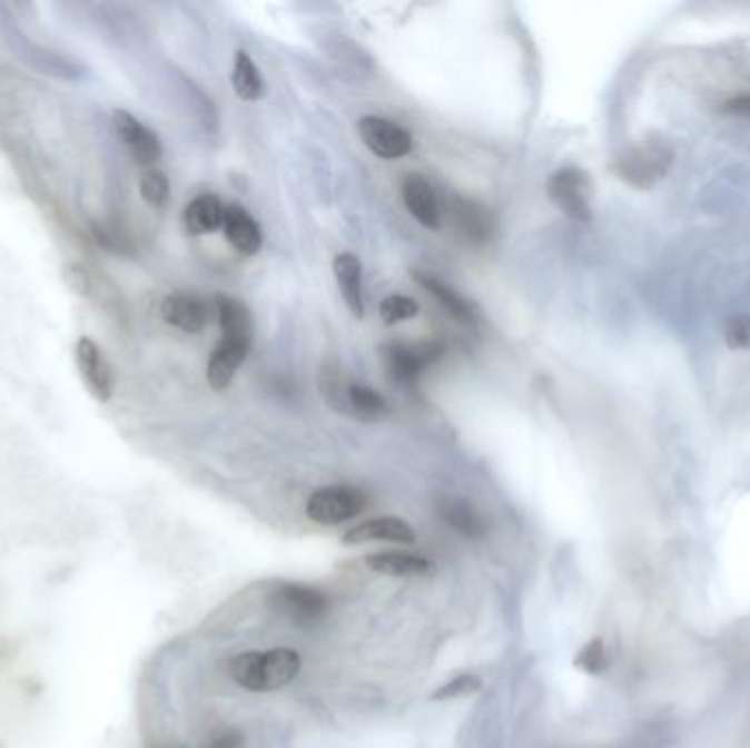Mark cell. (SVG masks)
<instances>
[{"label":"cell","instance_id":"cell-1","mask_svg":"<svg viewBox=\"0 0 750 748\" xmlns=\"http://www.w3.org/2000/svg\"><path fill=\"white\" fill-rule=\"evenodd\" d=\"M300 672L299 652L275 648L266 652H244L230 661V678L248 691H275L290 685Z\"/></svg>","mask_w":750,"mask_h":748},{"label":"cell","instance_id":"cell-2","mask_svg":"<svg viewBox=\"0 0 750 748\" xmlns=\"http://www.w3.org/2000/svg\"><path fill=\"white\" fill-rule=\"evenodd\" d=\"M0 33L7 47L11 49V53L42 76L60 77V79H81L86 76V69L76 60L53 49H47L38 42H31L24 36V31L18 27L9 7L2 2H0Z\"/></svg>","mask_w":750,"mask_h":748},{"label":"cell","instance_id":"cell-3","mask_svg":"<svg viewBox=\"0 0 750 748\" xmlns=\"http://www.w3.org/2000/svg\"><path fill=\"white\" fill-rule=\"evenodd\" d=\"M674 151L663 139H643L632 148L619 154L616 174L625 183L639 189L654 187L672 167Z\"/></svg>","mask_w":750,"mask_h":748},{"label":"cell","instance_id":"cell-4","mask_svg":"<svg viewBox=\"0 0 750 748\" xmlns=\"http://www.w3.org/2000/svg\"><path fill=\"white\" fill-rule=\"evenodd\" d=\"M367 494L352 485H329L316 490L305 505L307 516L318 524H341L358 519L367 508Z\"/></svg>","mask_w":750,"mask_h":748},{"label":"cell","instance_id":"cell-5","mask_svg":"<svg viewBox=\"0 0 750 748\" xmlns=\"http://www.w3.org/2000/svg\"><path fill=\"white\" fill-rule=\"evenodd\" d=\"M553 205L575 223H591V180L580 167H564L555 171L546 183Z\"/></svg>","mask_w":750,"mask_h":748},{"label":"cell","instance_id":"cell-6","mask_svg":"<svg viewBox=\"0 0 750 748\" xmlns=\"http://www.w3.org/2000/svg\"><path fill=\"white\" fill-rule=\"evenodd\" d=\"M442 356V347L435 343L424 345H406V343H391L384 347V363L388 375L395 382L413 384L422 372L433 365Z\"/></svg>","mask_w":750,"mask_h":748},{"label":"cell","instance_id":"cell-7","mask_svg":"<svg viewBox=\"0 0 750 748\" xmlns=\"http://www.w3.org/2000/svg\"><path fill=\"white\" fill-rule=\"evenodd\" d=\"M358 132L365 146L374 151L375 156L395 160L413 150V137L408 130L397 126L395 121L382 117H363L358 121Z\"/></svg>","mask_w":750,"mask_h":748},{"label":"cell","instance_id":"cell-8","mask_svg":"<svg viewBox=\"0 0 750 748\" xmlns=\"http://www.w3.org/2000/svg\"><path fill=\"white\" fill-rule=\"evenodd\" d=\"M273 603L275 608L299 621V623H307V621H316L320 619L329 603H327V598L325 593H320L318 589L314 587H307V584H297V582H284L279 584L275 591H273Z\"/></svg>","mask_w":750,"mask_h":748},{"label":"cell","instance_id":"cell-9","mask_svg":"<svg viewBox=\"0 0 750 748\" xmlns=\"http://www.w3.org/2000/svg\"><path fill=\"white\" fill-rule=\"evenodd\" d=\"M160 316L176 329L200 334L211 321L209 303L194 293H174L160 303Z\"/></svg>","mask_w":750,"mask_h":748},{"label":"cell","instance_id":"cell-10","mask_svg":"<svg viewBox=\"0 0 750 748\" xmlns=\"http://www.w3.org/2000/svg\"><path fill=\"white\" fill-rule=\"evenodd\" d=\"M76 356L81 380L92 393V397L99 402H108L112 395V372L99 345L92 338L81 336L77 341Z\"/></svg>","mask_w":750,"mask_h":748},{"label":"cell","instance_id":"cell-11","mask_svg":"<svg viewBox=\"0 0 750 748\" xmlns=\"http://www.w3.org/2000/svg\"><path fill=\"white\" fill-rule=\"evenodd\" d=\"M115 130L119 139L126 144V148L135 156L137 163L141 165H151L160 158L162 146L156 132H151L148 126H144L135 115L126 110H115L112 112Z\"/></svg>","mask_w":750,"mask_h":748},{"label":"cell","instance_id":"cell-12","mask_svg":"<svg viewBox=\"0 0 750 748\" xmlns=\"http://www.w3.org/2000/svg\"><path fill=\"white\" fill-rule=\"evenodd\" d=\"M402 198L408 214L426 228L437 230L442 226V209L433 185L420 174H406L402 180Z\"/></svg>","mask_w":750,"mask_h":748},{"label":"cell","instance_id":"cell-13","mask_svg":"<svg viewBox=\"0 0 750 748\" xmlns=\"http://www.w3.org/2000/svg\"><path fill=\"white\" fill-rule=\"evenodd\" d=\"M417 540L415 529L402 519L379 516L352 526L345 535V544H365V542H393V544H413Z\"/></svg>","mask_w":750,"mask_h":748},{"label":"cell","instance_id":"cell-14","mask_svg":"<svg viewBox=\"0 0 750 748\" xmlns=\"http://www.w3.org/2000/svg\"><path fill=\"white\" fill-rule=\"evenodd\" d=\"M365 564L379 573L393 578H424L437 571V564L424 555L406 551H379L365 558Z\"/></svg>","mask_w":750,"mask_h":748},{"label":"cell","instance_id":"cell-15","mask_svg":"<svg viewBox=\"0 0 750 748\" xmlns=\"http://www.w3.org/2000/svg\"><path fill=\"white\" fill-rule=\"evenodd\" d=\"M248 350H250V343L223 336V341L216 345L209 358V365H207V380L214 391H225L230 380L237 374V370L241 367V363L246 361Z\"/></svg>","mask_w":750,"mask_h":748},{"label":"cell","instance_id":"cell-16","mask_svg":"<svg viewBox=\"0 0 750 748\" xmlns=\"http://www.w3.org/2000/svg\"><path fill=\"white\" fill-rule=\"evenodd\" d=\"M223 230L226 242L241 255H257L264 244L261 228L241 205L226 207Z\"/></svg>","mask_w":750,"mask_h":748},{"label":"cell","instance_id":"cell-17","mask_svg":"<svg viewBox=\"0 0 750 748\" xmlns=\"http://www.w3.org/2000/svg\"><path fill=\"white\" fill-rule=\"evenodd\" d=\"M334 275L338 282V288L343 293V299L347 303L349 312L356 318L365 316V299H363V264L354 253H341L334 259Z\"/></svg>","mask_w":750,"mask_h":748},{"label":"cell","instance_id":"cell-18","mask_svg":"<svg viewBox=\"0 0 750 748\" xmlns=\"http://www.w3.org/2000/svg\"><path fill=\"white\" fill-rule=\"evenodd\" d=\"M225 205L207 194V196H198L194 198L182 216V223L189 235H209L216 233L218 228L225 225Z\"/></svg>","mask_w":750,"mask_h":748},{"label":"cell","instance_id":"cell-19","mask_svg":"<svg viewBox=\"0 0 750 748\" xmlns=\"http://www.w3.org/2000/svg\"><path fill=\"white\" fill-rule=\"evenodd\" d=\"M413 277H415V282H417L424 291H428L435 299L440 301V303L451 312L452 318H456L458 323L470 325V327L476 323V316H474L472 305L467 303V299H463V297L452 288L451 284H446L444 279H440V277H435V275H431V273H422V270H413Z\"/></svg>","mask_w":750,"mask_h":748},{"label":"cell","instance_id":"cell-20","mask_svg":"<svg viewBox=\"0 0 750 748\" xmlns=\"http://www.w3.org/2000/svg\"><path fill=\"white\" fill-rule=\"evenodd\" d=\"M216 314L223 327L225 338H237L253 343V316L248 307L230 295L216 297Z\"/></svg>","mask_w":750,"mask_h":748},{"label":"cell","instance_id":"cell-21","mask_svg":"<svg viewBox=\"0 0 750 748\" xmlns=\"http://www.w3.org/2000/svg\"><path fill=\"white\" fill-rule=\"evenodd\" d=\"M437 512L440 516L451 524L454 531L467 538H481L485 533V521L483 516L465 501L456 496H442L437 501Z\"/></svg>","mask_w":750,"mask_h":748},{"label":"cell","instance_id":"cell-22","mask_svg":"<svg viewBox=\"0 0 750 748\" xmlns=\"http://www.w3.org/2000/svg\"><path fill=\"white\" fill-rule=\"evenodd\" d=\"M230 81H233V90L244 101H259L266 95L264 77H261L257 65L250 60V56L246 51H237L235 53V65H233Z\"/></svg>","mask_w":750,"mask_h":748},{"label":"cell","instance_id":"cell-23","mask_svg":"<svg viewBox=\"0 0 750 748\" xmlns=\"http://www.w3.org/2000/svg\"><path fill=\"white\" fill-rule=\"evenodd\" d=\"M347 406L363 422H379L388 415L386 400L367 384H349L347 386Z\"/></svg>","mask_w":750,"mask_h":748},{"label":"cell","instance_id":"cell-24","mask_svg":"<svg viewBox=\"0 0 750 748\" xmlns=\"http://www.w3.org/2000/svg\"><path fill=\"white\" fill-rule=\"evenodd\" d=\"M454 223H456V228L474 239V242H485L487 235L492 233V218L487 216V211L474 203H467V200H461L454 209Z\"/></svg>","mask_w":750,"mask_h":748},{"label":"cell","instance_id":"cell-25","mask_svg":"<svg viewBox=\"0 0 750 748\" xmlns=\"http://www.w3.org/2000/svg\"><path fill=\"white\" fill-rule=\"evenodd\" d=\"M141 196L154 209H162L167 205V200H169V178L162 169L150 167L141 176Z\"/></svg>","mask_w":750,"mask_h":748},{"label":"cell","instance_id":"cell-26","mask_svg":"<svg viewBox=\"0 0 750 748\" xmlns=\"http://www.w3.org/2000/svg\"><path fill=\"white\" fill-rule=\"evenodd\" d=\"M420 314L417 301L406 297V295H388L386 299L379 303V316L386 325H395L402 321H411Z\"/></svg>","mask_w":750,"mask_h":748},{"label":"cell","instance_id":"cell-27","mask_svg":"<svg viewBox=\"0 0 750 748\" xmlns=\"http://www.w3.org/2000/svg\"><path fill=\"white\" fill-rule=\"evenodd\" d=\"M575 668H580L582 672L591 673V676H600V673L605 672L608 652H605V646H603L601 639H591L580 650V654L575 657Z\"/></svg>","mask_w":750,"mask_h":748},{"label":"cell","instance_id":"cell-28","mask_svg":"<svg viewBox=\"0 0 750 748\" xmlns=\"http://www.w3.org/2000/svg\"><path fill=\"white\" fill-rule=\"evenodd\" d=\"M481 687H483V682L476 673H458V676L452 678L451 682L442 685L433 693V700H451V698H461V696H472Z\"/></svg>","mask_w":750,"mask_h":748},{"label":"cell","instance_id":"cell-29","mask_svg":"<svg viewBox=\"0 0 750 748\" xmlns=\"http://www.w3.org/2000/svg\"><path fill=\"white\" fill-rule=\"evenodd\" d=\"M724 338L731 350H750V316L736 314L727 321Z\"/></svg>","mask_w":750,"mask_h":748},{"label":"cell","instance_id":"cell-30","mask_svg":"<svg viewBox=\"0 0 750 748\" xmlns=\"http://www.w3.org/2000/svg\"><path fill=\"white\" fill-rule=\"evenodd\" d=\"M724 110L729 115H736V117H744V119H750V95H740L731 101H727Z\"/></svg>","mask_w":750,"mask_h":748},{"label":"cell","instance_id":"cell-31","mask_svg":"<svg viewBox=\"0 0 750 748\" xmlns=\"http://www.w3.org/2000/svg\"><path fill=\"white\" fill-rule=\"evenodd\" d=\"M239 742H241V738H239V734H233V731H228V734H225V736H220L214 745H211V748H239Z\"/></svg>","mask_w":750,"mask_h":748}]
</instances>
